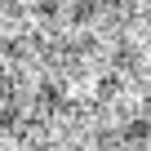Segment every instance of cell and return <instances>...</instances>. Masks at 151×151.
Segmentation results:
<instances>
[{
    "label": "cell",
    "mask_w": 151,
    "mask_h": 151,
    "mask_svg": "<svg viewBox=\"0 0 151 151\" xmlns=\"http://www.w3.org/2000/svg\"><path fill=\"white\" fill-rule=\"evenodd\" d=\"M133 58H138L133 45H120V49H116V67H133Z\"/></svg>",
    "instance_id": "cell-6"
},
{
    "label": "cell",
    "mask_w": 151,
    "mask_h": 151,
    "mask_svg": "<svg viewBox=\"0 0 151 151\" xmlns=\"http://www.w3.org/2000/svg\"><path fill=\"white\" fill-rule=\"evenodd\" d=\"M62 98H67V93H62V85H58V80L40 85V93H36V102H40V107H49V111H58V107H62Z\"/></svg>",
    "instance_id": "cell-2"
},
{
    "label": "cell",
    "mask_w": 151,
    "mask_h": 151,
    "mask_svg": "<svg viewBox=\"0 0 151 151\" xmlns=\"http://www.w3.org/2000/svg\"><path fill=\"white\" fill-rule=\"evenodd\" d=\"M120 138H124L129 147H142V142H151V120H147V116H133V120L120 129Z\"/></svg>",
    "instance_id": "cell-1"
},
{
    "label": "cell",
    "mask_w": 151,
    "mask_h": 151,
    "mask_svg": "<svg viewBox=\"0 0 151 151\" xmlns=\"http://www.w3.org/2000/svg\"><path fill=\"white\" fill-rule=\"evenodd\" d=\"M18 124V107L14 102H0V129H14Z\"/></svg>",
    "instance_id": "cell-4"
},
{
    "label": "cell",
    "mask_w": 151,
    "mask_h": 151,
    "mask_svg": "<svg viewBox=\"0 0 151 151\" xmlns=\"http://www.w3.org/2000/svg\"><path fill=\"white\" fill-rule=\"evenodd\" d=\"M147 5H151V0H147Z\"/></svg>",
    "instance_id": "cell-9"
},
{
    "label": "cell",
    "mask_w": 151,
    "mask_h": 151,
    "mask_svg": "<svg viewBox=\"0 0 151 151\" xmlns=\"http://www.w3.org/2000/svg\"><path fill=\"white\" fill-rule=\"evenodd\" d=\"M36 9H40L45 18H53V14H58V0H40V5H36Z\"/></svg>",
    "instance_id": "cell-7"
},
{
    "label": "cell",
    "mask_w": 151,
    "mask_h": 151,
    "mask_svg": "<svg viewBox=\"0 0 151 151\" xmlns=\"http://www.w3.org/2000/svg\"><path fill=\"white\" fill-rule=\"evenodd\" d=\"M71 14H76V22H93V18H98V5H93V0H76Z\"/></svg>",
    "instance_id": "cell-3"
},
{
    "label": "cell",
    "mask_w": 151,
    "mask_h": 151,
    "mask_svg": "<svg viewBox=\"0 0 151 151\" xmlns=\"http://www.w3.org/2000/svg\"><path fill=\"white\" fill-rule=\"evenodd\" d=\"M9 89H14V80H9L5 71H0V93H9Z\"/></svg>",
    "instance_id": "cell-8"
},
{
    "label": "cell",
    "mask_w": 151,
    "mask_h": 151,
    "mask_svg": "<svg viewBox=\"0 0 151 151\" xmlns=\"http://www.w3.org/2000/svg\"><path fill=\"white\" fill-rule=\"evenodd\" d=\"M116 89H120V76H116V71H111V76H102V80H98V98H111Z\"/></svg>",
    "instance_id": "cell-5"
}]
</instances>
